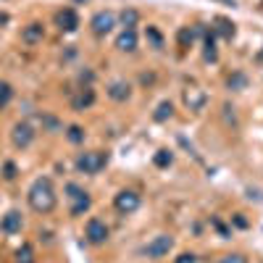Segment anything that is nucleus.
<instances>
[{
    "instance_id": "nucleus-1",
    "label": "nucleus",
    "mask_w": 263,
    "mask_h": 263,
    "mask_svg": "<svg viewBox=\"0 0 263 263\" xmlns=\"http://www.w3.org/2000/svg\"><path fill=\"white\" fill-rule=\"evenodd\" d=\"M27 200H29V208L34 213H50L58 203V195H55V187H53V179L50 177H37L27 192Z\"/></svg>"
},
{
    "instance_id": "nucleus-2",
    "label": "nucleus",
    "mask_w": 263,
    "mask_h": 263,
    "mask_svg": "<svg viewBox=\"0 0 263 263\" xmlns=\"http://www.w3.org/2000/svg\"><path fill=\"white\" fill-rule=\"evenodd\" d=\"M74 166H77L79 174H100V171L108 166V153H103V150L79 153L77 161H74Z\"/></svg>"
},
{
    "instance_id": "nucleus-3",
    "label": "nucleus",
    "mask_w": 263,
    "mask_h": 263,
    "mask_svg": "<svg viewBox=\"0 0 263 263\" xmlns=\"http://www.w3.org/2000/svg\"><path fill=\"white\" fill-rule=\"evenodd\" d=\"M66 192H69V197H71V216H74V218H79V216H84L87 211H90L92 197L87 195L79 184L69 182V184H66Z\"/></svg>"
},
{
    "instance_id": "nucleus-4",
    "label": "nucleus",
    "mask_w": 263,
    "mask_h": 263,
    "mask_svg": "<svg viewBox=\"0 0 263 263\" xmlns=\"http://www.w3.org/2000/svg\"><path fill=\"white\" fill-rule=\"evenodd\" d=\"M34 137H37V132H34V126H32L29 121H18V124H13V129H11V142H13V147H18V150H27V147L34 142Z\"/></svg>"
},
{
    "instance_id": "nucleus-5",
    "label": "nucleus",
    "mask_w": 263,
    "mask_h": 263,
    "mask_svg": "<svg viewBox=\"0 0 263 263\" xmlns=\"http://www.w3.org/2000/svg\"><path fill=\"white\" fill-rule=\"evenodd\" d=\"M116 27V13L114 11H98L90 21V29L95 37H105V34H111Z\"/></svg>"
},
{
    "instance_id": "nucleus-6",
    "label": "nucleus",
    "mask_w": 263,
    "mask_h": 263,
    "mask_svg": "<svg viewBox=\"0 0 263 263\" xmlns=\"http://www.w3.org/2000/svg\"><path fill=\"white\" fill-rule=\"evenodd\" d=\"M140 195L135 190H121L116 197H114V208L121 213V216H129V213H135L140 208Z\"/></svg>"
},
{
    "instance_id": "nucleus-7",
    "label": "nucleus",
    "mask_w": 263,
    "mask_h": 263,
    "mask_svg": "<svg viewBox=\"0 0 263 263\" xmlns=\"http://www.w3.org/2000/svg\"><path fill=\"white\" fill-rule=\"evenodd\" d=\"M171 248H174V237H171V234H158L153 242H147V245L142 248V253H145L147 258H166Z\"/></svg>"
},
{
    "instance_id": "nucleus-8",
    "label": "nucleus",
    "mask_w": 263,
    "mask_h": 263,
    "mask_svg": "<svg viewBox=\"0 0 263 263\" xmlns=\"http://www.w3.org/2000/svg\"><path fill=\"white\" fill-rule=\"evenodd\" d=\"M108 227H105V221H100V218H90L87 221V227H84V237H87V242L90 245H103V242H108Z\"/></svg>"
},
{
    "instance_id": "nucleus-9",
    "label": "nucleus",
    "mask_w": 263,
    "mask_h": 263,
    "mask_svg": "<svg viewBox=\"0 0 263 263\" xmlns=\"http://www.w3.org/2000/svg\"><path fill=\"white\" fill-rule=\"evenodd\" d=\"M208 103V95H205V90L203 87H197V84H192V87H187L184 90V105L190 108V111H203V105Z\"/></svg>"
},
{
    "instance_id": "nucleus-10",
    "label": "nucleus",
    "mask_w": 263,
    "mask_h": 263,
    "mask_svg": "<svg viewBox=\"0 0 263 263\" xmlns=\"http://www.w3.org/2000/svg\"><path fill=\"white\" fill-rule=\"evenodd\" d=\"M55 24H58L61 32H77V27H79V16H77L74 8H63V11L55 13Z\"/></svg>"
},
{
    "instance_id": "nucleus-11",
    "label": "nucleus",
    "mask_w": 263,
    "mask_h": 263,
    "mask_svg": "<svg viewBox=\"0 0 263 263\" xmlns=\"http://www.w3.org/2000/svg\"><path fill=\"white\" fill-rule=\"evenodd\" d=\"M21 227H24V218H21L18 211H8L3 218H0V232L3 234H18Z\"/></svg>"
},
{
    "instance_id": "nucleus-12",
    "label": "nucleus",
    "mask_w": 263,
    "mask_h": 263,
    "mask_svg": "<svg viewBox=\"0 0 263 263\" xmlns=\"http://www.w3.org/2000/svg\"><path fill=\"white\" fill-rule=\"evenodd\" d=\"M108 98L116 100V103L129 100V98H132V84H129V82H124V79L111 82V84H108Z\"/></svg>"
},
{
    "instance_id": "nucleus-13",
    "label": "nucleus",
    "mask_w": 263,
    "mask_h": 263,
    "mask_svg": "<svg viewBox=\"0 0 263 263\" xmlns=\"http://www.w3.org/2000/svg\"><path fill=\"white\" fill-rule=\"evenodd\" d=\"M92 103H95V90H92L90 84L82 87V90L71 98V108H74V111H87V108H90Z\"/></svg>"
},
{
    "instance_id": "nucleus-14",
    "label": "nucleus",
    "mask_w": 263,
    "mask_h": 263,
    "mask_svg": "<svg viewBox=\"0 0 263 263\" xmlns=\"http://www.w3.org/2000/svg\"><path fill=\"white\" fill-rule=\"evenodd\" d=\"M21 40H24L27 45H37V42L45 40V27H42L40 21H32V24H27L21 29Z\"/></svg>"
},
{
    "instance_id": "nucleus-15",
    "label": "nucleus",
    "mask_w": 263,
    "mask_h": 263,
    "mask_svg": "<svg viewBox=\"0 0 263 263\" xmlns=\"http://www.w3.org/2000/svg\"><path fill=\"white\" fill-rule=\"evenodd\" d=\"M116 48L121 53H135L137 50V32L135 29H124L119 37H116Z\"/></svg>"
},
{
    "instance_id": "nucleus-16",
    "label": "nucleus",
    "mask_w": 263,
    "mask_h": 263,
    "mask_svg": "<svg viewBox=\"0 0 263 263\" xmlns=\"http://www.w3.org/2000/svg\"><path fill=\"white\" fill-rule=\"evenodd\" d=\"M171 116H174V103H171V100H161L158 108H156V114H153V119H156L158 124H163V121H168Z\"/></svg>"
},
{
    "instance_id": "nucleus-17",
    "label": "nucleus",
    "mask_w": 263,
    "mask_h": 263,
    "mask_svg": "<svg viewBox=\"0 0 263 263\" xmlns=\"http://www.w3.org/2000/svg\"><path fill=\"white\" fill-rule=\"evenodd\" d=\"M13 263H34V248H32L29 242H24V245H21V248L16 250Z\"/></svg>"
},
{
    "instance_id": "nucleus-18",
    "label": "nucleus",
    "mask_w": 263,
    "mask_h": 263,
    "mask_svg": "<svg viewBox=\"0 0 263 263\" xmlns=\"http://www.w3.org/2000/svg\"><path fill=\"white\" fill-rule=\"evenodd\" d=\"M213 32H218L221 37L232 40V37H234V24H232V21H227V18L218 16V18H216V27H213Z\"/></svg>"
},
{
    "instance_id": "nucleus-19",
    "label": "nucleus",
    "mask_w": 263,
    "mask_h": 263,
    "mask_svg": "<svg viewBox=\"0 0 263 263\" xmlns=\"http://www.w3.org/2000/svg\"><path fill=\"white\" fill-rule=\"evenodd\" d=\"M13 100V87L8 82H0V111L8 108V103Z\"/></svg>"
},
{
    "instance_id": "nucleus-20",
    "label": "nucleus",
    "mask_w": 263,
    "mask_h": 263,
    "mask_svg": "<svg viewBox=\"0 0 263 263\" xmlns=\"http://www.w3.org/2000/svg\"><path fill=\"white\" fill-rule=\"evenodd\" d=\"M205 61H216V32H205Z\"/></svg>"
},
{
    "instance_id": "nucleus-21",
    "label": "nucleus",
    "mask_w": 263,
    "mask_h": 263,
    "mask_svg": "<svg viewBox=\"0 0 263 263\" xmlns=\"http://www.w3.org/2000/svg\"><path fill=\"white\" fill-rule=\"evenodd\" d=\"M66 137H69V142L79 145V142H84V129H82L79 124H71V126H69V132H66Z\"/></svg>"
},
{
    "instance_id": "nucleus-22",
    "label": "nucleus",
    "mask_w": 263,
    "mask_h": 263,
    "mask_svg": "<svg viewBox=\"0 0 263 263\" xmlns=\"http://www.w3.org/2000/svg\"><path fill=\"white\" fill-rule=\"evenodd\" d=\"M121 21H124V27H126V29H135V27H137V21H140V13H137L135 8H129V11L121 13Z\"/></svg>"
},
{
    "instance_id": "nucleus-23",
    "label": "nucleus",
    "mask_w": 263,
    "mask_h": 263,
    "mask_svg": "<svg viewBox=\"0 0 263 263\" xmlns=\"http://www.w3.org/2000/svg\"><path fill=\"white\" fill-rule=\"evenodd\" d=\"M245 84H248V77H245V74H232V77L227 79V87H229V90H242Z\"/></svg>"
},
{
    "instance_id": "nucleus-24",
    "label": "nucleus",
    "mask_w": 263,
    "mask_h": 263,
    "mask_svg": "<svg viewBox=\"0 0 263 263\" xmlns=\"http://www.w3.org/2000/svg\"><path fill=\"white\" fill-rule=\"evenodd\" d=\"M156 166H161V168H166V166H171V161H174V156H171V150H158L156 153Z\"/></svg>"
},
{
    "instance_id": "nucleus-25",
    "label": "nucleus",
    "mask_w": 263,
    "mask_h": 263,
    "mask_svg": "<svg viewBox=\"0 0 263 263\" xmlns=\"http://www.w3.org/2000/svg\"><path fill=\"white\" fill-rule=\"evenodd\" d=\"M147 40L153 42V48H156V50L163 48V37H161V32H158L156 27H147Z\"/></svg>"
},
{
    "instance_id": "nucleus-26",
    "label": "nucleus",
    "mask_w": 263,
    "mask_h": 263,
    "mask_svg": "<svg viewBox=\"0 0 263 263\" xmlns=\"http://www.w3.org/2000/svg\"><path fill=\"white\" fill-rule=\"evenodd\" d=\"M16 174H18L16 163H13V161H6V163H3V177H6L8 182H13V179H16Z\"/></svg>"
},
{
    "instance_id": "nucleus-27",
    "label": "nucleus",
    "mask_w": 263,
    "mask_h": 263,
    "mask_svg": "<svg viewBox=\"0 0 263 263\" xmlns=\"http://www.w3.org/2000/svg\"><path fill=\"white\" fill-rule=\"evenodd\" d=\"M218 263H248V258L242 253H229L224 258H218Z\"/></svg>"
},
{
    "instance_id": "nucleus-28",
    "label": "nucleus",
    "mask_w": 263,
    "mask_h": 263,
    "mask_svg": "<svg viewBox=\"0 0 263 263\" xmlns=\"http://www.w3.org/2000/svg\"><path fill=\"white\" fill-rule=\"evenodd\" d=\"M177 263H197V255H195V253H182V255L177 258Z\"/></svg>"
},
{
    "instance_id": "nucleus-29",
    "label": "nucleus",
    "mask_w": 263,
    "mask_h": 263,
    "mask_svg": "<svg viewBox=\"0 0 263 263\" xmlns=\"http://www.w3.org/2000/svg\"><path fill=\"white\" fill-rule=\"evenodd\" d=\"M234 227L248 229V218H242V213H234Z\"/></svg>"
},
{
    "instance_id": "nucleus-30",
    "label": "nucleus",
    "mask_w": 263,
    "mask_h": 263,
    "mask_svg": "<svg viewBox=\"0 0 263 263\" xmlns=\"http://www.w3.org/2000/svg\"><path fill=\"white\" fill-rule=\"evenodd\" d=\"M258 61H260V63H263V50H260V53H258Z\"/></svg>"
}]
</instances>
